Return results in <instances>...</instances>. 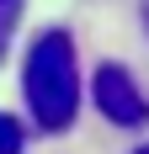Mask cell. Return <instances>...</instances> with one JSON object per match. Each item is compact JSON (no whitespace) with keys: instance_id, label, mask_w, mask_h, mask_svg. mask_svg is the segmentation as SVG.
Listing matches in <instances>:
<instances>
[{"instance_id":"obj_1","label":"cell","mask_w":149,"mask_h":154,"mask_svg":"<svg viewBox=\"0 0 149 154\" xmlns=\"http://www.w3.org/2000/svg\"><path fill=\"white\" fill-rule=\"evenodd\" d=\"M21 96L27 112L43 133H64L80 112V64H74V43L69 32H43L32 37L27 64H21Z\"/></svg>"},{"instance_id":"obj_2","label":"cell","mask_w":149,"mask_h":154,"mask_svg":"<svg viewBox=\"0 0 149 154\" xmlns=\"http://www.w3.org/2000/svg\"><path fill=\"white\" fill-rule=\"evenodd\" d=\"M96 106H101L106 122H117V128H144L149 122V101H144L138 80L122 64H101L96 69Z\"/></svg>"},{"instance_id":"obj_3","label":"cell","mask_w":149,"mask_h":154,"mask_svg":"<svg viewBox=\"0 0 149 154\" xmlns=\"http://www.w3.org/2000/svg\"><path fill=\"white\" fill-rule=\"evenodd\" d=\"M21 149H27V128L11 112H0V154H21Z\"/></svg>"},{"instance_id":"obj_4","label":"cell","mask_w":149,"mask_h":154,"mask_svg":"<svg viewBox=\"0 0 149 154\" xmlns=\"http://www.w3.org/2000/svg\"><path fill=\"white\" fill-rule=\"evenodd\" d=\"M16 16H21V0H0V37H11Z\"/></svg>"},{"instance_id":"obj_5","label":"cell","mask_w":149,"mask_h":154,"mask_svg":"<svg viewBox=\"0 0 149 154\" xmlns=\"http://www.w3.org/2000/svg\"><path fill=\"white\" fill-rule=\"evenodd\" d=\"M144 27H149V0H144Z\"/></svg>"},{"instance_id":"obj_6","label":"cell","mask_w":149,"mask_h":154,"mask_svg":"<svg viewBox=\"0 0 149 154\" xmlns=\"http://www.w3.org/2000/svg\"><path fill=\"white\" fill-rule=\"evenodd\" d=\"M133 154H149V143H144V149H133Z\"/></svg>"},{"instance_id":"obj_7","label":"cell","mask_w":149,"mask_h":154,"mask_svg":"<svg viewBox=\"0 0 149 154\" xmlns=\"http://www.w3.org/2000/svg\"><path fill=\"white\" fill-rule=\"evenodd\" d=\"M0 53H5V37H0Z\"/></svg>"}]
</instances>
